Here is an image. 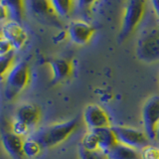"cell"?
<instances>
[{
    "label": "cell",
    "mask_w": 159,
    "mask_h": 159,
    "mask_svg": "<svg viewBox=\"0 0 159 159\" xmlns=\"http://www.w3.org/2000/svg\"><path fill=\"white\" fill-rule=\"evenodd\" d=\"M31 12L35 15V17L39 19V21L53 23L55 20H57L58 16L55 14L54 10L51 6L50 1L45 0H35L27 3Z\"/></svg>",
    "instance_id": "obj_12"
},
{
    "label": "cell",
    "mask_w": 159,
    "mask_h": 159,
    "mask_svg": "<svg viewBox=\"0 0 159 159\" xmlns=\"http://www.w3.org/2000/svg\"><path fill=\"white\" fill-rule=\"evenodd\" d=\"M54 83H60L67 80L72 75L73 65L66 59H54L49 63Z\"/></svg>",
    "instance_id": "obj_13"
},
{
    "label": "cell",
    "mask_w": 159,
    "mask_h": 159,
    "mask_svg": "<svg viewBox=\"0 0 159 159\" xmlns=\"http://www.w3.org/2000/svg\"><path fill=\"white\" fill-rule=\"evenodd\" d=\"M151 5H152V9L154 13H155L156 16L159 18V0H153V1H151Z\"/></svg>",
    "instance_id": "obj_26"
},
{
    "label": "cell",
    "mask_w": 159,
    "mask_h": 159,
    "mask_svg": "<svg viewBox=\"0 0 159 159\" xmlns=\"http://www.w3.org/2000/svg\"><path fill=\"white\" fill-rule=\"evenodd\" d=\"M155 140H157L159 142V126L157 128V130H156V135H155Z\"/></svg>",
    "instance_id": "obj_27"
},
{
    "label": "cell",
    "mask_w": 159,
    "mask_h": 159,
    "mask_svg": "<svg viewBox=\"0 0 159 159\" xmlns=\"http://www.w3.org/2000/svg\"><path fill=\"white\" fill-rule=\"evenodd\" d=\"M0 21H8V13L3 1H0Z\"/></svg>",
    "instance_id": "obj_25"
},
{
    "label": "cell",
    "mask_w": 159,
    "mask_h": 159,
    "mask_svg": "<svg viewBox=\"0 0 159 159\" xmlns=\"http://www.w3.org/2000/svg\"><path fill=\"white\" fill-rule=\"evenodd\" d=\"M146 4L142 0H129L124 6L119 39L124 40L140 24L145 13Z\"/></svg>",
    "instance_id": "obj_3"
},
{
    "label": "cell",
    "mask_w": 159,
    "mask_h": 159,
    "mask_svg": "<svg viewBox=\"0 0 159 159\" xmlns=\"http://www.w3.org/2000/svg\"><path fill=\"white\" fill-rule=\"evenodd\" d=\"M13 52V49L6 40L4 39H0V56H5V55H8L9 53Z\"/></svg>",
    "instance_id": "obj_24"
},
{
    "label": "cell",
    "mask_w": 159,
    "mask_h": 159,
    "mask_svg": "<svg viewBox=\"0 0 159 159\" xmlns=\"http://www.w3.org/2000/svg\"><path fill=\"white\" fill-rule=\"evenodd\" d=\"M93 131L98 137L99 150L104 152L106 154H108V152L111 151L117 143H119L111 126L97 128V129H93Z\"/></svg>",
    "instance_id": "obj_14"
},
{
    "label": "cell",
    "mask_w": 159,
    "mask_h": 159,
    "mask_svg": "<svg viewBox=\"0 0 159 159\" xmlns=\"http://www.w3.org/2000/svg\"><path fill=\"white\" fill-rule=\"evenodd\" d=\"M2 37H1V32H0V39H1Z\"/></svg>",
    "instance_id": "obj_28"
},
{
    "label": "cell",
    "mask_w": 159,
    "mask_h": 159,
    "mask_svg": "<svg viewBox=\"0 0 159 159\" xmlns=\"http://www.w3.org/2000/svg\"><path fill=\"white\" fill-rule=\"evenodd\" d=\"M42 151V146L32 136H28L23 141V153L26 158L32 159L37 157Z\"/></svg>",
    "instance_id": "obj_18"
},
{
    "label": "cell",
    "mask_w": 159,
    "mask_h": 159,
    "mask_svg": "<svg viewBox=\"0 0 159 159\" xmlns=\"http://www.w3.org/2000/svg\"><path fill=\"white\" fill-rule=\"evenodd\" d=\"M4 150L12 159H24L23 141L24 139L13 132H6L1 137Z\"/></svg>",
    "instance_id": "obj_11"
},
{
    "label": "cell",
    "mask_w": 159,
    "mask_h": 159,
    "mask_svg": "<svg viewBox=\"0 0 159 159\" xmlns=\"http://www.w3.org/2000/svg\"><path fill=\"white\" fill-rule=\"evenodd\" d=\"M141 159H159V147L149 143L140 150Z\"/></svg>",
    "instance_id": "obj_21"
},
{
    "label": "cell",
    "mask_w": 159,
    "mask_h": 159,
    "mask_svg": "<svg viewBox=\"0 0 159 159\" xmlns=\"http://www.w3.org/2000/svg\"><path fill=\"white\" fill-rule=\"evenodd\" d=\"M107 156L109 159H141L140 151L138 149L129 147L122 143H117L108 152Z\"/></svg>",
    "instance_id": "obj_15"
},
{
    "label": "cell",
    "mask_w": 159,
    "mask_h": 159,
    "mask_svg": "<svg viewBox=\"0 0 159 159\" xmlns=\"http://www.w3.org/2000/svg\"><path fill=\"white\" fill-rule=\"evenodd\" d=\"M14 62V52L9 53L5 56H0V81L5 77L13 66Z\"/></svg>",
    "instance_id": "obj_20"
},
{
    "label": "cell",
    "mask_w": 159,
    "mask_h": 159,
    "mask_svg": "<svg viewBox=\"0 0 159 159\" xmlns=\"http://www.w3.org/2000/svg\"><path fill=\"white\" fill-rule=\"evenodd\" d=\"M55 14L58 17H69L75 9V3L72 0H53L50 1Z\"/></svg>",
    "instance_id": "obj_16"
},
{
    "label": "cell",
    "mask_w": 159,
    "mask_h": 159,
    "mask_svg": "<svg viewBox=\"0 0 159 159\" xmlns=\"http://www.w3.org/2000/svg\"><path fill=\"white\" fill-rule=\"evenodd\" d=\"M138 59L146 63L159 61V28L146 31L136 44Z\"/></svg>",
    "instance_id": "obj_4"
},
{
    "label": "cell",
    "mask_w": 159,
    "mask_h": 159,
    "mask_svg": "<svg viewBox=\"0 0 159 159\" xmlns=\"http://www.w3.org/2000/svg\"><path fill=\"white\" fill-rule=\"evenodd\" d=\"M5 7L7 9L8 13V20L10 21L19 22L21 21L24 11L25 3L22 1H13V0H8V1H3Z\"/></svg>",
    "instance_id": "obj_17"
},
{
    "label": "cell",
    "mask_w": 159,
    "mask_h": 159,
    "mask_svg": "<svg viewBox=\"0 0 159 159\" xmlns=\"http://www.w3.org/2000/svg\"><path fill=\"white\" fill-rule=\"evenodd\" d=\"M30 80V70L26 63L14 64L5 78V97L13 99L27 87Z\"/></svg>",
    "instance_id": "obj_2"
},
{
    "label": "cell",
    "mask_w": 159,
    "mask_h": 159,
    "mask_svg": "<svg viewBox=\"0 0 159 159\" xmlns=\"http://www.w3.org/2000/svg\"><path fill=\"white\" fill-rule=\"evenodd\" d=\"M80 147L84 149V150L88 151H96L99 150V146H98V137L94 134L93 130H89L82 138L81 141V145Z\"/></svg>",
    "instance_id": "obj_19"
},
{
    "label": "cell",
    "mask_w": 159,
    "mask_h": 159,
    "mask_svg": "<svg viewBox=\"0 0 159 159\" xmlns=\"http://www.w3.org/2000/svg\"><path fill=\"white\" fill-rule=\"evenodd\" d=\"M31 131L28 128V126L25 125L24 123H22L21 121L17 120V119H14L11 125V132H13L14 134L20 136V137H24L29 134V132Z\"/></svg>",
    "instance_id": "obj_23"
},
{
    "label": "cell",
    "mask_w": 159,
    "mask_h": 159,
    "mask_svg": "<svg viewBox=\"0 0 159 159\" xmlns=\"http://www.w3.org/2000/svg\"><path fill=\"white\" fill-rule=\"evenodd\" d=\"M84 121L89 130L102 127H111V122L107 112L98 104H89L83 113Z\"/></svg>",
    "instance_id": "obj_8"
},
{
    "label": "cell",
    "mask_w": 159,
    "mask_h": 159,
    "mask_svg": "<svg viewBox=\"0 0 159 159\" xmlns=\"http://www.w3.org/2000/svg\"><path fill=\"white\" fill-rule=\"evenodd\" d=\"M41 118V111L36 104L31 102H26L17 107L15 112V119L21 121L28 126L30 130L35 128Z\"/></svg>",
    "instance_id": "obj_10"
},
{
    "label": "cell",
    "mask_w": 159,
    "mask_h": 159,
    "mask_svg": "<svg viewBox=\"0 0 159 159\" xmlns=\"http://www.w3.org/2000/svg\"><path fill=\"white\" fill-rule=\"evenodd\" d=\"M79 155H80V159H109L107 154L101 150L88 151L81 147L79 149Z\"/></svg>",
    "instance_id": "obj_22"
},
{
    "label": "cell",
    "mask_w": 159,
    "mask_h": 159,
    "mask_svg": "<svg viewBox=\"0 0 159 159\" xmlns=\"http://www.w3.org/2000/svg\"><path fill=\"white\" fill-rule=\"evenodd\" d=\"M142 123L144 132L149 140H155L156 130L159 126V96L155 94L144 102L142 107Z\"/></svg>",
    "instance_id": "obj_5"
},
{
    "label": "cell",
    "mask_w": 159,
    "mask_h": 159,
    "mask_svg": "<svg viewBox=\"0 0 159 159\" xmlns=\"http://www.w3.org/2000/svg\"><path fill=\"white\" fill-rule=\"evenodd\" d=\"M79 125L78 119H70L68 121L54 123L35 132L34 137L42 148H49L59 145L64 142L76 130Z\"/></svg>",
    "instance_id": "obj_1"
},
{
    "label": "cell",
    "mask_w": 159,
    "mask_h": 159,
    "mask_svg": "<svg viewBox=\"0 0 159 159\" xmlns=\"http://www.w3.org/2000/svg\"><path fill=\"white\" fill-rule=\"evenodd\" d=\"M111 127L113 132L116 133L118 142L129 147L140 150L144 146L148 145L150 141L144 130H140V129L131 126L114 125Z\"/></svg>",
    "instance_id": "obj_6"
},
{
    "label": "cell",
    "mask_w": 159,
    "mask_h": 159,
    "mask_svg": "<svg viewBox=\"0 0 159 159\" xmlns=\"http://www.w3.org/2000/svg\"><path fill=\"white\" fill-rule=\"evenodd\" d=\"M94 31V28L84 20H73L68 26L67 34L73 43L83 46L91 41Z\"/></svg>",
    "instance_id": "obj_9"
},
{
    "label": "cell",
    "mask_w": 159,
    "mask_h": 159,
    "mask_svg": "<svg viewBox=\"0 0 159 159\" xmlns=\"http://www.w3.org/2000/svg\"><path fill=\"white\" fill-rule=\"evenodd\" d=\"M2 39L11 45V47L14 50H21L28 40V35L26 30L19 22L15 21H8L4 22L0 28Z\"/></svg>",
    "instance_id": "obj_7"
}]
</instances>
